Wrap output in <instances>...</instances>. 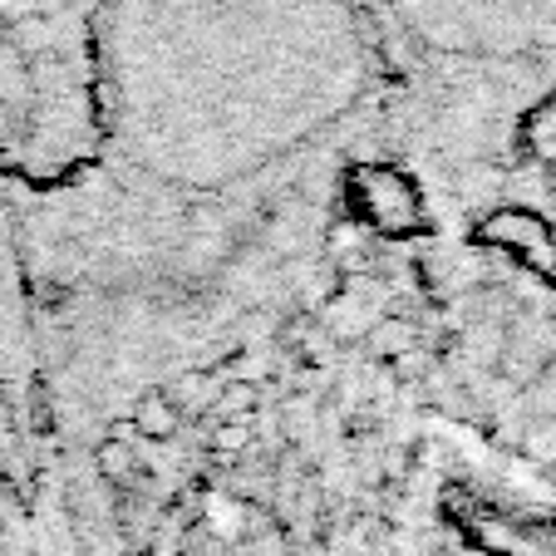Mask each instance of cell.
Here are the masks:
<instances>
[{"instance_id": "6da1fadb", "label": "cell", "mask_w": 556, "mask_h": 556, "mask_svg": "<svg viewBox=\"0 0 556 556\" xmlns=\"http://www.w3.org/2000/svg\"><path fill=\"white\" fill-rule=\"evenodd\" d=\"M404 5H419V11H507V5H527V11H552L556 0H404Z\"/></svg>"}]
</instances>
